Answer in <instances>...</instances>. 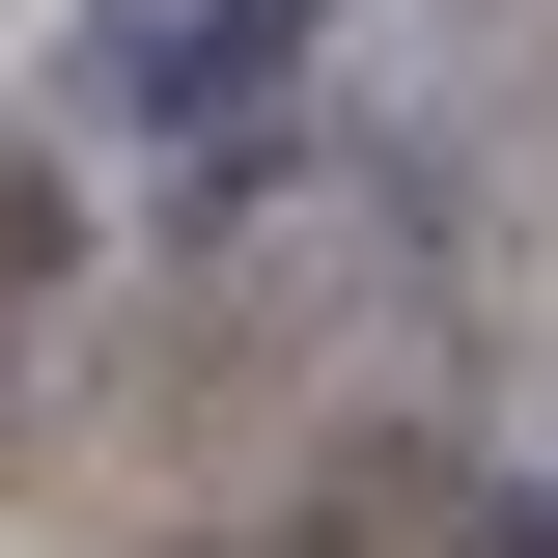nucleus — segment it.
Masks as SVG:
<instances>
[{
    "label": "nucleus",
    "instance_id": "f257e3e1",
    "mask_svg": "<svg viewBox=\"0 0 558 558\" xmlns=\"http://www.w3.org/2000/svg\"><path fill=\"white\" fill-rule=\"evenodd\" d=\"M307 57H336V0H112L57 57V112H112V140H279Z\"/></svg>",
    "mask_w": 558,
    "mask_h": 558
},
{
    "label": "nucleus",
    "instance_id": "f03ea898",
    "mask_svg": "<svg viewBox=\"0 0 558 558\" xmlns=\"http://www.w3.org/2000/svg\"><path fill=\"white\" fill-rule=\"evenodd\" d=\"M57 252H84V196H57V168H0V307H28Z\"/></svg>",
    "mask_w": 558,
    "mask_h": 558
},
{
    "label": "nucleus",
    "instance_id": "7ed1b4c3",
    "mask_svg": "<svg viewBox=\"0 0 558 558\" xmlns=\"http://www.w3.org/2000/svg\"><path fill=\"white\" fill-rule=\"evenodd\" d=\"M447 531H475V558H558V475H475Z\"/></svg>",
    "mask_w": 558,
    "mask_h": 558
}]
</instances>
